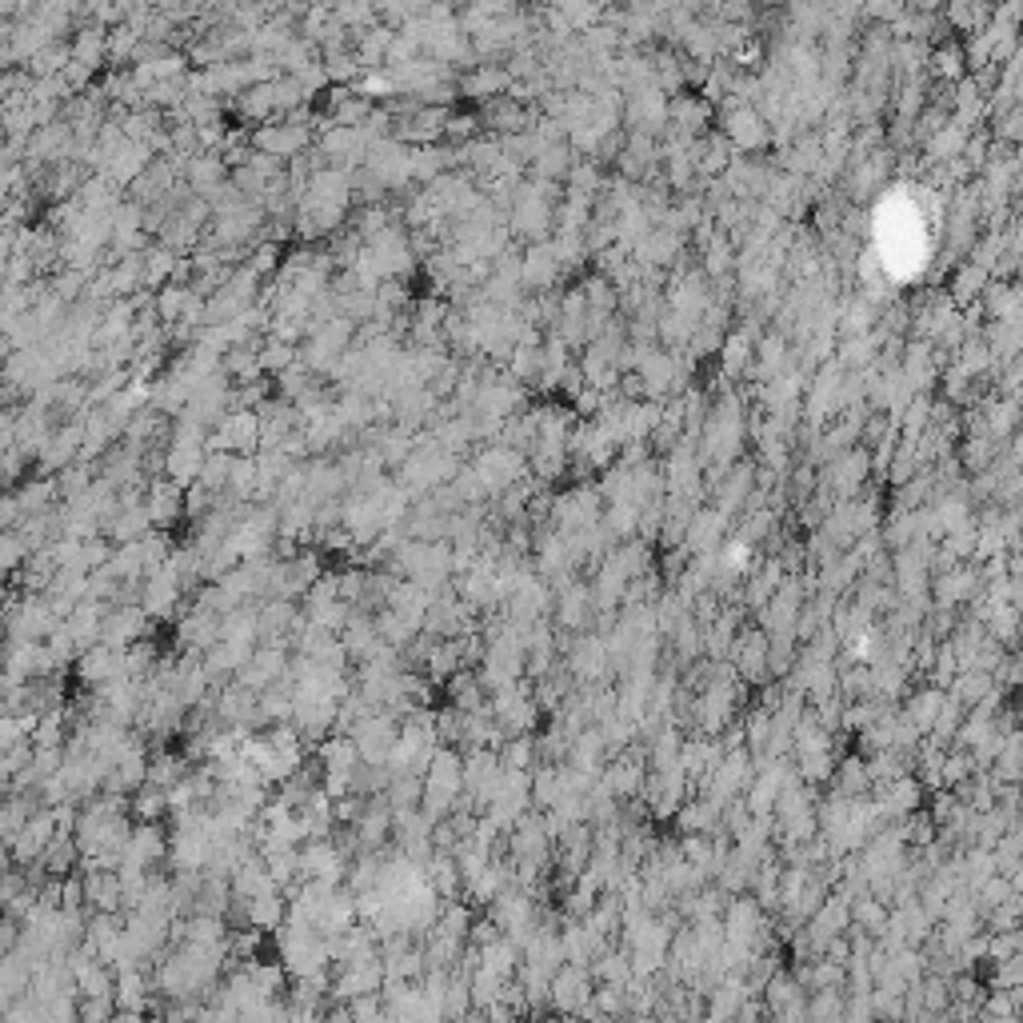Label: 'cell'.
Here are the masks:
<instances>
[{
    "label": "cell",
    "instance_id": "cell-4",
    "mask_svg": "<svg viewBox=\"0 0 1023 1023\" xmlns=\"http://www.w3.org/2000/svg\"><path fill=\"white\" fill-rule=\"evenodd\" d=\"M144 508H148V516H153V529L168 532L188 512V492L180 485H173V480L153 476L148 488H144Z\"/></svg>",
    "mask_w": 1023,
    "mask_h": 1023
},
{
    "label": "cell",
    "instance_id": "cell-11",
    "mask_svg": "<svg viewBox=\"0 0 1023 1023\" xmlns=\"http://www.w3.org/2000/svg\"><path fill=\"white\" fill-rule=\"evenodd\" d=\"M292 364H300L297 344H285V341L265 336V344H260V368H265L268 376H280V372H288Z\"/></svg>",
    "mask_w": 1023,
    "mask_h": 1023
},
{
    "label": "cell",
    "instance_id": "cell-10",
    "mask_svg": "<svg viewBox=\"0 0 1023 1023\" xmlns=\"http://www.w3.org/2000/svg\"><path fill=\"white\" fill-rule=\"evenodd\" d=\"M141 45H144V33L141 29H133L129 21L116 24V29H109V60L112 65H133V56Z\"/></svg>",
    "mask_w": 1023,
    "mask_h": 1023
},
{
    "label": "cell",
    "instance_id": "cell-14",
    "mask_svg": "<svg viewBox=\"0 0 1023 1023\" xmlns=\"http://www.w3.org/2000/svg\"><path fill=\"white\" fill-rule=\"evenodd\" d=\"M324 60V68H329V77H332V85L341 89V85H348V80L360 73V65H356V56L353 53H332V56H320Z\"/></svg>",
    "mask_w": 1023,
    "mask_h": 1023
},
{
    "label": "cell",
    "instance_id": "cell-2",
    "mask_svg": "<svg viewBox=\"0 0 1023 1023\" xmlns=\"http://www.w3.org/2000/svg\"><path fill=\"white\" fill-rule=\"evenodd\" d=\"M464 792V759L456 752H436L432 768L424 771V815L452 812V800Z\"/></svg>",
    "mask_w": 1023,
    "mask_h": 1023
},
{
    "label": "cell",
    "instance_id": "cell-5",
    "mask_svg": "<svg viewBox=\"0 0 1023 1023\" xmlns=\"http://www.w3.org/2000/svg\"><path fill=\"white\" fill-rule=\"evenodd\" d=\"M204 464H209V444L168 441V448H165V480H173V485H180L188 492V488L200 480Z\"/></svg>",
    "mask_w": 1023,
    "mask_h": 1023
},
{
    "label": "cell",
    "instance_id": "cell-3",
    "mask_svg": "<svg viewBox=\"0 0 1023 1023\" xmlns=\"http://www.w3.org/2000/svg\"><path fill=\"white\" fill-rule=\"evenodd\" d=\"M253 148L276 156V160H297V156H304L312 148V124L288 121V116L285 121L260 124V129H253Z\"/></svg>",
    "mask_w": 1023,
    "mask_h": 1023
},
{
    "label": "cell",
    "instance_id": "cell-12",
    "mask_svg": "<svg viewBox=\"0 0 1023 1023\" xmlns=\"http://www.w3.org/2000/svg\"><path fill=\"white\" fill-rule=\"evenodd\" d=\"M232 468H236V456H232V452H209V464H204V472H200V485L212 488L216 496H224L229 492Z\"/></svg>",
    "mask_w": 1023,
    "mask_h": 1023
},
{
    "label": "cell",
    "instance_id": "cell-7",
    "mask_svg": "<svg viewBox=\"0 0 1023 1023\" xmlns=\"http://www.w3.org/2000/svg\"><path fill=\"white\" fill-rule=\"evenodd\" d=\"M560 268L564 265L556 256V244H529V253L520 256V280H524V288H536V292L556 285Z\"/></svg>",
    "mask_w": 1023,
    "mask_h": 1023
},
{
    "label": "cell",
    "instance_id": "cell-9",
    "mask_svg": "<svg viewBox=\"0 0 1023 1023\" xmlns=\"http://www.w3.org/2000/svg\"><path fill=\"white\" fill-rule=\"evenodd\" d=\"M73 65H85V68H92L97 73L100 68V60H109V29L104 24H80L77 33H73Z\"/></svg>",
    "mask_w": 1023,
    "mask_h": 1023
},
{
    "label": "cell",
    "instance_id": "cell-1",
    "mask_svg": "<svg viewBox=\"0 0 1023 1023\" xmlns=\"http://www.w3.org/2000/svg\"><path fill=\"white\" fill-rule=\"evenodd\" d=\"M364 256H368V265L380 273V280H404L412 268H416V248H412V236L408 232H400L397 224L385 232H376L372 241L364 244Z\"/></svg>",
    "mask_w": 1023,
    "mask_h": 1023
},
{
    "label": "cell",
    "instance_id": "cell-13",
    "mask_svg": "<svg viewBox=\"0 0 1023 1023\" xmlns=\"http://www.w3.org/2000/svg\"><path fill=\"white\" fill-rule=\"evenodd\" d=\"M244 265L253 268L256 276H273V273L280 276V268H285V248H280L276 241H260L253 253H248Z\"/></svg>",
    "mask_w": 1023,
    "mask_h": 1023
},
{
    "label": "cell",
    "instance_id": "cell-6",
    "mask_svg": "<svg viewBox=\"0 0 1023 1023\" xmlns=\"http://www.w3.org/2000/svg\"><path fill=\"white\" fill-rule=\"evenodd\" d=\"M512 85H516V80L508 77V68H500V65H476V68H468V73H464L456 89H460L464 97L480 100V104H492V100L508 97V92H512Z\"/></svg>",
    "mask_w": 1023,
    "mask_h": 1023
},
{
    "label": "cell",
    "instance_id": "cell-15",
    "mask_svg": "<svg viewBox=\"0 0 1023 1023\" xmlns=\"http://www.w3.org/2000/svg\"><path fill=\"white\" fill-rule=\"evenodd\" d=\"M732 136H736V144H744V148H756L759 141H764V133H759V116L756 112H740L736 121H732Z\"/></svg>",
    "mask_w": 1023,
    "mask_h": 1023
},
{
    "label": "cell",
    "instance_id": "cell-8",
    "mask_svg": "<svg viewBox=\"0 0 1023 1023\" xmlns=\"http://www.w3.org/2000/svg\"><path fill=\"white\" fill-rule=\"evenodd\" d=\"M285 671H288V656L280 652V644H265V648H256L253 652V660L244 664L241 668V683L244 688H273L276 680H285Z\"/></svg>",
    "mask_w": 1023,
    "mask_h": 1023
}]
</instances>
